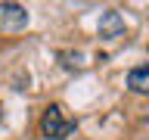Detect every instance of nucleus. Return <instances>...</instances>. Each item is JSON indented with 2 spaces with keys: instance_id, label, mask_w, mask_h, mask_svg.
Listing matches in <instances>:
<instances>
[{
  "instance_id": "20e7f679",
  "label": "nucleus",
  "mask_w": 149,
  "mask_h": 140,
  "mask_svg": "<svg viewBox=\"0 0 149 140\" xmlns=\"http://www.w3.org/2000/svg\"><path fill=\"white\" fill-rule=\"evenodd\" d=\"M56 59H59V65H62L65 72H84L87 69V56L81 50H59Z\"/></svg>"
},
{
  "instance_id": "f03ea898",
  "label": "nucleus",
  "mask_w": 149,
  "mask_h": 140,
  "mask_svg": "<svg viewBox=\"0 0 149 140\" xmlns=\"http://www.w3.org/2000/svg\"><path fill=\"white\" fill-rule=\"evenodd\" d=\"M31 16H28V9L22 3H0V31L3 34H19V31H25Z\"/></svg>"
},
{
  "instance_id": "f257e3e1",
  "label": "nucleus",
  "mask_w": 149,
  "mask_h": 140,
  "mask_svg": "<svg viewBox=\"0 0 149 140\" xmlns=\"http://www.w3.org/2000/svg\"><path fill=\"white\" fill-rule=\"evenodd\" d=\"M74 131H78V121L65 118L56 103L44 109V115H40V137L44 140H65V137H72Z\"/></svg>"
},
{
  "instance_id": "7ed1b4c3",
  "label": "nucleus",
  "mask_w": 149,
  "mask_h": 140,
  "mask_svg": "<svg viewBox=\"0 0 149 140\" xmlns=\"http://www.w3.org/2000/svg\"><path fill=\"white\" fill-rule=\"evenodd\" d=\"M96 34L102 41H118L124 37V16L118 9H102L100 13V22H96Z\"/></svg>"
},
{
  "instance_id": "39448f33",
  "label": "nucleus",
  "mask_w": 149,
  "mask_h": 140,
  "mask_svg": "<svg viewBox=\"0 0 149 140\" xmlns=\"http://www.w3.org/2000/svg\"><path fill=\"white\" fill-rule=\"evenodd\" d=\"M127 87L134 93H140V97L149 93V65H134L127 72Z\"/></svg>"
},
{
  "instance_id": "423d86ee",
  "label": "nucleus",
  "mask_w": 149,
  "mask_h": 140,
  "mask_svg": "<svg viewBox=\"0 0 149 140\" xmlns=\"http://www.w3.org/2000/svg\"><path fill=\"white\" fill-rule=\"evenodd\" d=\"M0 125H3V112H0Z\"/></svg>"
}]
</instances>
